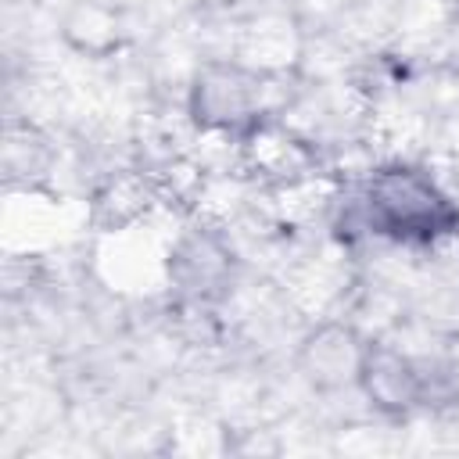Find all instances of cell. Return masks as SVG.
Instances as JSON below:
<instances>
[{"mask_svg":"<svg viewBox=\"0 0 459 459\" xmlns=\"http://www.w3.org/2000/svg\"><path fill=\"white\" fill-rule=\"evenodd\" d=\"M344 219L373 237L409 247L434 244L459 230V208L452 197L427 172L409 165H387L373 172L351 197Z\"/></svg>","mask_w":459,"mask_h":459,"instance_id":"obj_1","label":"cell"},{"mask_svg":"<svg viewBox=\"0 0 459 459\" xmlns=\"http://www.w3.org/2000/svg\"><path fill=\"white\" fill-rule=\"evenodd\" d=\"M355 377L362 391L373 398V405L384 412H409L427 402L423 366L387 344H362Z\"/></svg>","mask_w":459,"mask_h":459,"instance_id":"obj_2","label":"cell"},{"mask_svg":"<svg viewBox=\"0 0 459 459\" xmlns=\"http://www.w3.org/2000/svg\"><path fill=\"white\" fill-rule=\"evenodd\" d=\"M190 111L201 126L212 129H240L258 115V79L233 65L208 68L190 97Z\"/></svg>","mask_w":459,"mask_h":459,"instance_id":"obj_3","label":"cell"},{"mask_svg":"<svg viewBox=\"0 0 459 459\" xmlns=\"http://www.w3.org/2000/svg\"><path fill=\"white\" fill-rule=\"evenodd\" d=\"M226 273V255L212 240H190L179 251V280L186 290L208 294Z\"/></svg>","mask_w":459,"mask_h":459,"instance_id":"obj_4","label":"cell"}]
</instances>
